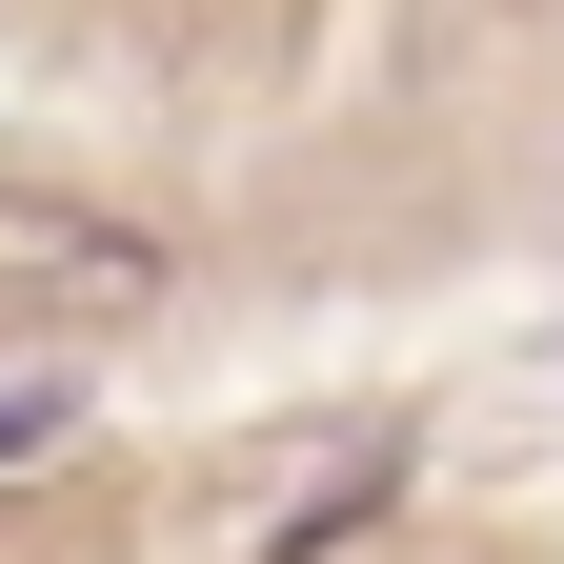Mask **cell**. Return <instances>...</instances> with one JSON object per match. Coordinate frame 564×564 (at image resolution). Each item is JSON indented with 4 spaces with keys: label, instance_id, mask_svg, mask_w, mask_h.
Returning <instances> with one entry per match:
<instances>
[{
    "label": "cell",
    "instance_id": "obj_1",
    "mask_svg": "<svg viewBox=\"0 0 564 564\" xmlns=\"http://www.w3.org/2000/svg\"><path fill=\"white\" fill-rule=\"evenodd\" d=\"M162 303V242L101 223V202H0V343H61V323H141Z\"/></svg>",
    "mask_w": 564,
    "mask_h": 564
}]
</instances>
